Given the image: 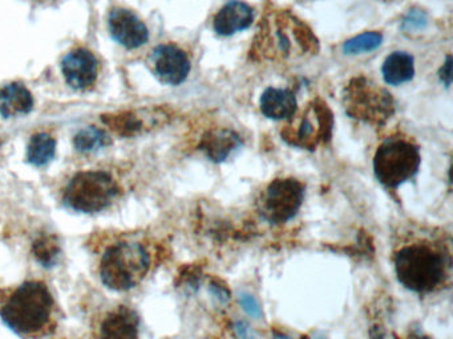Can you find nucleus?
I'll return each instance as SVG.
<instances>
[{
	"label": "nucleus",
	"instance_id": "1",
	"mask_svg": "<svg viewBox=\"0 0 453 339\" xmlns=\"http://www.w3.org/2000/svg\"><path fill=\"white\" fill-rule=\"evenodd\" d=\"M319 52L314 31L288 10H270L258 26L250 49L252 59L271 61L297 60Z\"/></svg>",
	"mask_w": 453,
	"mask_h": 339
},
{
	"label": "nucleus",
	"instance_id": "2",
	"mask_svg": "<svg viewBox=\"0 0 453 339\" xmlns=\"http://www.w3.org/2000/svg\"><path fill=\"white\" fill-rule=\"evenodd\" d=\"M450 264L447 255L428 242L407 244L394 255L398 281L405 289L418 294L441 288L448 278Z\"/></svg>",
	"mask_w": 453,
	"mask_h": 339
},
{
	"label": "nucleus",
	"instance_id": "3",
	"mask_svg": "<svg viewBox=\"0 0 453 339\" xmlns=\"http://www.w3.org/2000/svg\"><path fill=\"white\" fill-rule=\"evenodd\" d=\"M53 298L46 284L27 281L0 307V318L19 336L40 333L50 320Z\"/></svg>",
	"mask_w": 453,
	"mask_h": 339
},
{
	"label": "nucleus",
	"instance_id": "4",
	"mask_svg": "<svg viewBox=\"0 0 453 339\" xmlns=\"http://www.w3.org/2000/svg\"><path fill=\"white\" fill-rule=\"evenodd\" d=\"M149 268L151 258L144 245L140 242H118L102 255L101 281L112 291H129L145 278Z\"/></svg>",
	"mask_w": 453,
	"mask_h": 339
},
{
	"label": "nucleus",
	"instance_id": "5",
	"mask_svg": "<svg viewBox=\"0 0 453 339\" xmlns=\"http://www.w3.org/2000/svg\"><path fill=\"white\" fill-rule=\"evenodd\" d=\"M421 164L419 146L407 137L394 135L378 147L373 173L387 190H398L418 175Z\"/></svg>",
	"mask_w": 453,
	"mask_h": 339
},
{
	"label": "nucleus",
	"instance_id": "6",
	"mask_svg": "<svg viewBox=\"0 0 453 339\" xmlns=\"http://www.w3.org/2000/svg\"><path fill=\"white\" fill-rule=\"evenodd\" d=\"M343 106L347 115L372 126H383L395 114L392 95L366 76L350 80L343 90Z\"/></svg>",
	"mask_w": 453,
	"mask_h": 339
},
{
	"label": "nucleus",
	"instance_id": "7",
	"mask_svg": "<svg viewBox=\"0 0 453 339\" xmlns=\"http://www.w3.org/2000/svg\"><path fill=\"white\" fill-rule=\"evenodd\" d=\"M118 195V184L105 171H82L68 183L64 203L83 213L105 210Z\"/></svg>",
	"mask_w": 453,
	"mask_h": 339
},
{
	"label": "nucleus",
	"instance_id": "8",
	"mask_svg": "<svg viewBox=\"0 0 453 339\" xmlns=\"http://www.w3.org/2000/svg\"><path fill=\"white\" fill-rule=\"evenodd\" d=\"M334 114L322 98H313L298 119L281 131L282 139L290 146L315 150L331 141Z\"/></svg>",
	"mask_w": 453,
	"mask_h": 339
},
{
	"label": "nucleus",
	"instance_id": "9",
	"mask_svg": "<svg viewBox=\"0 0 453 339\" xmlns=\"http://www.w3.org/2000/svg\"><path fill=\"white\" fill-rule=\"evenodd\" d=\"M304 184L295 178L271 180L261 196L259 212L270 224H285L294 219L304 200Z\"/></svg>",
	"mask_w": 453,
	"mask_h": 339
},
{
	"label": "nucleus",
	"instance_id": "10",
	"mask_svg": "<svg viewBox=\"0 0 453 339\" xmlns=\"http://www.w3.org/2000/svg\"><path fill=\"white\" fill-rule=\"evenodd\" d=\"M154 76L163 84L177 86L183 84L190 73V60L184 49L174 44H161L156 47L151 57Z\"/></svg>",
	"mask_w": 453,
	"mask_h": 339
},
{
	"label": "nucleus",
	"instance_id": "11",
	"mask_svg": "<svg viewBox=\"0 0 453 339\" xmlns=\"http://www.w3.org/2000/svg\"><path fill=\"white\" fill-rule=\"evenodd\" d=\"M168 118L169 114L158 108L105 114L101 117L102 122L121 137H135L145 130L165 124Z\"/></svg>",
	"mask_w": 453,
	"mask_h": 339
},
{
	"label": "nucleus",
	"instance_id": "12",
	"mask_svg": "<svg viewBox=\"0 0 453 339\" xmlns=\"http://www.w3.org/2000/svg\"><path fill=\"white\" fill-rule=\"evenodd\" d=\"M108 27L112 37L125 48H140L149 39L145 23L127 8L112 10L108 17Z\"/></svg>",
	"mask_w": 453,
	"mask_h": 339
},
{
	"label": "nucleus",
	"instance_id": "13",
	"mask_svg": "<svg viewBox=\"0 0 453 339\" xmlns=\"http://www.w3.org/2000/svg\"><path fill=\"white\" fill-rule=\"evenodd\" d=\"M99 63L95 55L85 48L67 53L62 61V70L68 85L76 90H85L98 80Z\"/></svg>",
	"mask_w": 453,
	"mask_h": 339
},
{
	"label": "nucleus",
	"instance_id": "14",
	"mask_svg": "<svg viewBox=\"0 0 453 339\" xmlns=\"http://www.w3.org/2000/svg\"><path fill=\"white\" fill-rule=\"evenodd\" d=\"M254 21V10L242 0H230L213 19V28L219 36H232L248 30Z\"/></svg>",
	"mask_w": 453,
	"mask_h": 339
},
{
	"label": "nucleus",
	"instance_id": "15",
	"mask_svg": "<svg viewBox=\"0 0 453 339\" xmlns=\"http://www.w3.org/2000/svg\"><path fill=\"white\" fill-rule=\"evenodd\" d=\"M242 146L241 135L233 129L221 128L209 130L203 134L198 148L206 158L214 163H222L232 157Z\"/></svg>",
	"mask_w": 453,
	"mask_h": 339
},
{
	"label": "nucleus",
	"instance_id": "16",
	"mask_svg": "<svg viewBox=\"0 0 453 339\" xmlns=\"http://www.w3.org/2000/svg\"><path fill=\"white\" fill-rule=\"evenodd\" d=\"M140 320L135 310L120 307L101 323L100 339H138Z\"/></svg>",
	"mask_w": 453,
	"mask_h": 339
},
{
	"label": "nucleus",
	"instance_id": "17",
	"mask_svg": "<svg viewBox=\"0 0 453 339\" xmlns=\"http://www.w3.org/2000/svg\"><path fill=\"white\" fill-rule=\"evenodd\" d=\"M259 108L270 119H291L297 112V98L290 89L268 88L259 98Z\"/></svg>",
	"mask_w": 453,
	"mask_h": 339
},
{
	"label": "nucleus",
	"instance_id": "18",
	"mask_svg": "<svg viewBox=\"0 0 453 339\" xmlns=\"http://www.w3.org/2000/svg\"><path fill=\"white\" fill-rule=\"evenodd\" d=\"M34 109L31 92L19 82H12L0 89V115L4 118H17L30 113Z\"/></svg>",
	"mask_w": 453,
	"mask_h": 339
},
{
	"label": "nucleus",
	"instance_id": "19",
	"mask_svg": "<svg viewBox=\"0 0 453 339\" xmlns=\"http://www.w3.org/2000/svg\"><path fill=\"white\" fill-rule=\"evenodd\" d=\"M383 79L387 84L398 86L412 80L415 76V60L414 57L402 50L391 53L382 66Z\"/></svg>",
	"mask_w": 453,
	"mask_h": 339
},
{
	"label": "nucleus",
	"instance_id": "20",
	"mask_svg": "<svg viewBox=\"0 0 453 339\" xmlns=\"http://www.w3.org/2000/svg\"><path fill=\"white\" fill-rule=\"evenodd\" d=\"M33 253L41 267H55L62 255V246L57 236L50 233H41L37 236L33 242Z\"/></svg>",
	"mask_w": 453,
	"mask_h": 339
},
{
	"label": "nucleus",
	"instance_id": "21",
	"mask_svg": "<svg viewBox=\"0 0 453 339\" xmlns=\"http://www.w3.org/2000/svg\"><path fill=\"white\" fill-rule=\"evenodd\" d=\"M56 154V141L47 133L33 135L27 148V159L36 167L46 166Z\"/></svg>",
	"mask_w": 453,
	"mask_h": 339
},
{
	"label": "nucleus",
	"instance_id": "22",
	"mask_svg": "<svg viewBox=\"0 0 453 339\" xmlns=\"http://www.w3.org/2000/svg\"><path fill=\"white\" fill-rule=\"evenodd\" d=\"M108 145H111L108 134L104 130L98 129L95 126L80 130L73 138V146L80 153L96 151Z\"/></svg>",
	"mask_w": 453,
	"mask_h": 339
},
{
	"label": "nucleus",
	"instance_id": "23",
	"mask_svg": "<svg viewBox=\"0 0 453 339\" xmlns=\"http://www.w3.org/2000/svg\"><path fill=\"white\" fill-rule=\"evenodd\" d=\"M383 43V35L378 31H369V32L358 35L353 39L347 40L343 46V52L346 55H360L372 52L379 48Z\"/></svg>",
	"mask_w": 453,
	"mask_h": 339
},
{
	"label": "nucleus",
	"instance_id": "24",
	"mask_svg": "<svg viewBox=\"0 0 453 339\" xmlns=\"http://www.w3.org/2000/svg\"><path fill=\"white\" fill-rule=\"evenodd\" d=\"M202 281V272L197 267H186L178 275L177 287L186 293H197Z\"/></svg>",
	"mask_w": 453,
	"mask_h": 339
},
{
	"label": "nucleus",
	"instance_id": "25",
	"mask_svg": "<svg viewBox=\"0 0 453 339\" xmlns=\"http://www.w3.org/2000/svg\"><path fill=\"white\" fill-rule=\"evenodd\" d=\"M238 301H239V305H241V307L243 309V311H245L250 318H252V320H261V318H262V316H264V313H262V307L259 305L258 300H257L252 294L243 291V293L239 294Z\"/></svg>",
	"mask_w": 453,
	"mask_h": 339
},
{
	"label": "nucleus",
	"instance_id": "26",
	"mask_svg": "<svg viewBox=\"0 0 453 339\" xmlns=\"http://www.w3.org/2000/svg\"><path fill=\"white\" fill-rule=\"evenodd\" d=\"M209 293L212 294V297L221 304V305H226L230 302L232 300V291L228 288V285L219 278H213L209 282Z\"/></svg>",
	"mask_w": 453,
	"mask_h": 339
},
{
	"label": "nucleus",
	"instance_id": "27",
	"mask_svg": "<svg viewBox=\"0 0 453 339\" xmlns=\"http://www.w3.org/2000/svg\"><path fill=\"white\" fill-rule=\"evenodd\" d=\"M427 26V15L421 10H412L408 12V15L404 19V30L414 31V30H421Z\"/></svg>",
	"mask_w": 453,
	"mask_h": 339
},
{
	"label": "nucleus",
	"instance_id": "28",
	"mask_svg": "<svg viewBox=\"0 0 453 339\" xmlns=\"http://www.w3.org/2000/svg\"><path fill=\"white\" fill-rule=\"evenodd\" d=\"M232 330H233L235 339H258L257 338V333L250 326V323L246 322L243 320L233 322Z\"/></svg>",
	"mask_w": 453,
	"mask_h": 339
},
{
	"label": "nucleus",
	"instance_id": "29",
	"mask_svg": "<svg viewBox=\"0 0 453 339\" xmlns=\"http://www.w3.org/2000/svg\"><path fill=\"white\" fill-rule=\"evenodd\" d=\"M438 76H440L441 82H444V85L447 88L451 86V84H452V56L451 55L447 56L445 63L440 68Z\"/></svg>",
	"mask_w": 453,
	"mask_h": 339
},
{
	"label": "nucleus",
	"instance_id": "30",
	"mask_svg": "<svg viewBox=\"0 0 453 339\" xmlns=\"http://www.w3.org/2000/svg\"><path fill=\"white\" fill-rule=\"evenodd\" d=\"M369 339H386L383 329L380 326H373L369 330Z\"/></svg>",
	"mask_w": 453,
	"mask_h": 339
},
{
	"label": "nucleus",
	"instance_id": "31",
	"mask_svg": "<svg viewBox=\"0 0 453 339\" xmlns=\"http://www.w3.org/2000/svg\"><path fill=\"white\" fill-rule=\"evenodd\" d=\"M271 339H291L287 334H285V333H281V331H277V330H274L272 331V338Z\"/></svg>",
	"mask_w": 453,
	"mask_h": 339
},
{
	"label": "nucleus",
	"instance_id": "32",
	"mask_svg": "<svg viewBox=\"0 0 453 339\" xmlns=\"http://www.w3.org/2000/svg\"><path fill=\"white\" fill-rule=\"evenodd\" d=\"M317 339H324V338H317Z\"/></svg>",
	"mask_w": 453,
	"mask_h": 339
},
{
	"label": "nucleus",
	"instance_id": "33",
	"mask_svg": "<svg viewBox=\"0 0 453 339\" xmlns=\"http://www.w3.org/2000/svg\"><path fill=\"white\" fill-rule=\"evenodd\" d=\"M41 1H44V0H41Z\"/></svg>",
	"mask_w": 453,
	"mask_h": 339
}]
</instances>
